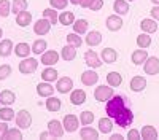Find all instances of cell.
Returning a JSON list of instances; mask_svg holds the SVG:
<instances>
[{"label":"cell","mask_w":159,"mask_h":140,"mask_svg":"<svg viewBox=\"0 0 159 140\" xmlns=\"http://www.w3.org/2000/svg\"><path fill=\"white\" fill-rule=\"evenodd\" d=\"M124 108H126L124 99L121 96H113L111 99H108V104H107V108H105V110H107L110 118H116Z\"/></svg>","instance_id":"6da1fadb"},{"label":"cell","mask_w":159,"mask_h":140,"mask_svg":"<svg viewBox=\"0 0 159 140\" xmlns=\"http://www.w3.org/2000/svg\"><path fill=\"white\" fill-rule=\"evenodd\" d=\"M115 121H116V124H118L119 127H127V126L132 124V121H134V113H132V111L126 107V108L115 118Z\"/></svg>","instance_id":"7a4b0ae2"},{"label":"cell","mask_w":159,"mask_h":140,"mask_svg":"<svg viewBox=\"0 0 159 140\" xmlns=\"http://www.w3.org/2000/svg\"><path fill=\"white\" fill-rule=\"evenodd\" d=\"M16 126H19V129H27V127L32 124V116L27 110H19L16 113Z\"/></svg>","instance_id":"3957f363"},{"label":"cell","mask_w":159,"mask_h":140,"mask_svg":"<svg viewBox=\"0 0 159 140\" xmlns=\"http://www.w3.org/2000/svg\"><path fill=\"white\" fill-rule=\"evenodd\" d=\"M113 94H115L113 93V86L111 88H108V86H99L94 91V97L99 102H107L108 99L113 97Z\"/></svg>","instance_id":"277c9868"},{"label":"cell","mask_w":159,"mask_h":140,"mask_svg":"<svg viewBox=\"0 0 159 140\" xmlns=\"http://www.w3.org/2000/svg\"><path fill=\"white\" fill-rule=\"evenodd\" d=\"M64 124L61 123V121H57V120H51L49 123H48V132H49V135L51 137H54V138H61L62 135H64Z\"/></svg>","instance_id":"5b68a950"},{"label":"cell","mask_w":159,"mask_h":140,"mask_svg":"<svg viewBox=\"0 0 159 140\" xmlns=\"http://www.w3.org/2000/svg\"><path fill=\"white\" fill-rule=\"evenodd\" d=\"M37 67H38V61L37 59H30V57H25L22 62H19V72L21 73H32V72H35L37 70Z\"/></svg>","instance_id":"8992f818"},{"label":"cell","mask_w":159,"mask_h":140,"mask_svg":"<svg viewBox=\"0 0 159 140\" xmlns=\"http://www.w3.org/2000/svg\"><path fill=\"white\" fill-rule=\"evenodd\" d=\"M84 61H86V64H88L91 69H97V67L102 65L100 57L97 56L96 51H92V49H88L86 53H84Z\"/></svg>","instance_id":"52a82bcc"},{"label":"cell","mask_w":159,"mask_h":140,"mask_svg":"<svg viewBox=\"0 0 159 140\" xmlns=\"http://www.w3.org/2000/svg\"><path fill=\"white\" fill-rule=\"evenodd\" d=\"M51 29V21H48V18H43V19H38L35 24H34V32L37 35H46Z\"/></svg>","instance_id":"ba28073f"},{"label":"cell","mask_w":159,"mask_h":140,"mask_svg":"<svg viewBox=\"0 0 159 140\" xmlns=\"http://www.w3.org/2000/svg\"><path fill=\"white\" fill-rule=\"evenodd\" d=\"M143 70L147 75H156L159 73V59L157 57H148L145 61V65H143Z\"/></svg>","instance_id":"9c48e42d"},{"label":"cell","mask_w":159,"mask_h":140,"mask_svg":"<svg viewBox=\"0 0 159 140\" xmlns=\"http://www.w3.org/2000/svg\"><path fill=\"white\" fill-rule=\"evenodd\" d=\"M73 88V81H72V78H69V76H62V78H59L57 80V86H56V89L61 93V94H67V93H70V89Z\"/></svg>","instance_id":"30bf717a"},{"label":"cell","mask_w":159,"mask_h":140,"mask_svg":"<svg viewBox=\"0 0 159 140\" xmlns=\"http://www.w3.org/2000/svg\"><path fill=\"white\" fill-rule=\"evenodd\" d=\"M59 61V54H57V51H45V53L42 54V64L43 65H54V64H57Z\"/></svg>","instance_id":"8fae6325"},{"label":"cell","mask_w":159,"mask_h":140,"mask_svg":"<svg viewBox=\"0 0 159 140\" xmlns=\"http://www.w3.org/2000/svg\"><path fill=\"white\" fill-rule=\"evenodd\" d=\"M123 27V19L119 18V15H111L107 18V29L111 32H116Z\"/></svg>","instance_id":"7c38bea8"},{"label":"cell","mask_w":159,"mask_h":140,"mask_svg":"<svg viewBox=\"0 0 159 140\" xmlns=\"http://www.w3.org/2000/svg\"><path fill=\"white\" fill-rule=\"evenodd\" d=\"M99 81V75L94 72V70H86L83 72L81 75V83L84 86H92V84H96Z\"/></svg>","instance_id":"4fadbf2b"},{"label":"cell","mask_w":159,"mask_h":140,"mask_svg":"<svg viewBox=\"0 0 159 140\" xmlns=\"http://www.w3.org/2000/svg\"><path fill=\"white\" fill-rule=\"evenodd\" d=\"M54 91H56V88H52L49 84V81H43V83H40L37 86V93L42 97H51L52 94H54Z\"/></svg>","instance_id":"5bb4252c"},{"label":"cell","mask_w":159,"mask_h":140,"mask_svg":"<svg viewBox=\"0 0 159 140\" xmlns=\"http://www.w3.org/2000/svg\"><path fill=\"white\" fill-rule=\"evenodd\" d=\"M64 129L67 132H75L78 129V118L75 115H67V116L64 118Z\"/></svg>","instance_id":"9a60e30c"},{"label":"cell","mask_w":159,"mask_h":140,"mask_svg":"<svg viewBox=\"0 0 159 140\" xmlns=\"http://www.w3.org/2000/svg\"><path fill=\"white\" fill-rule=\"evenodd\" d=\"M32 22V15L29 11H21V13H18L16 15V24L18 25H21V27H27V25Z\"/></svg>","instance_id":"2e32d148"},{"label":"cell","mask_w":159,"mask_h":140,"mask_svg":"<svg viewBox=\"0 0 159 140\" xmlns=\"http://www.w3.org/2000/svg\"><path fill=\"white\" fill-rule=\"evenodd\" d=\"M145 88H147V80H145L143 76H134V78L130 80V89L132 91L140 93Z\"/></svg>","instance_id":"e0dca14e"},{"label":"cell","mask_w":159,"mask_h":140,"mask_svg":"<svg viewBox=\"0 0 159 140\" xmlns=\"http://www.w3.org/2000/svg\"><path fill=\"white\" fill-rule=\"evenodd\" d=\"M70 102L73 105H81L86 102V93L83 91V89H75V91L72 93L70 96Z\"/></svg>","instance_id":"ac0fdd59"},{"label":"cell","mask_w":159,"mask_h":140,"mask_svg":"<svg viewBox=\"0 0 159 140\" xmlns=\"http://www.w3.org/2000/svg\"><path fill=\"white\" fill-rule=\"evenodd\" d=\"M116 59H118V53H116L113 48H105V49H102V61H103V62L113 64V62H116Z\"/></svg>","instance_id":"d6986e66"},{"label":"cell","mask_w":159,"mask_h":140,"mask_svg":"<svg viewBox=\"0 0 159 140\" xmlns=\"http://www.w3.org/2000/svg\"><path fill=\"white\" fill-rule=\"evenodd\" d=\"M140 27L143 32L147 34H154L157 30V24H156V19H143L140 22Z\"/></svg>","instance_id":"ffe728a7"},{"label":"cell","mask_w":159,"mask_h":140,"mask_svg":"<svg viewBox=\"0 0 159 140\" xmlns=\"http://www.w3.org/2000/svg\"><path fill=\"white\" fill-rule=\"evenodd\" d=\"M100 42H102V34L97 30H92L86 35V43L89 46H97V45H100Z\"/></svg>","instance_id":"44dd1931"},{"label":"cell","mask_w":159,"mask_h":140,"mask_svg":"<svg viewBox=\"0 0 159 140\" xmlns=\"http://www.w3.org/2000/svg\"><path fill=\"white\" fill-rule=\"evenodd\" d=\"M13 51V42L11 40H2L0 42V56L2 57H8Z\"/></svg>","instance_id":"7402d4cb"},{"label":"cell","mask_w":159,"mask_h":140,"mask_svg":"<svg viewBox=\"0 0 159 140\" xmlns=\"http://www.w3.org/2000/svg\"><path fill=\"white\" fill-rule=\"evenodd\" d=\"M142 138H147V140H154L157 138V131L154 129L153 126H143V129L140 131Z\"/></svg>","instance_id":"603a6c76"},{"label":"cell","mask_w":159,"mask_h":140,"mask_svg":"<svg viewBox=\"0 0 159 140\" xmlns=\"http://www.w3.org/2000/svg\"><path fill=\"white\" fill-rule=\"evenodd\" d=\"M80 135H81V138H86V140H96V138H99V131L88 126V127H83Z\"/></svg>","instance_id":"cb8c5ba5"},{"label":"cell","mask_w":159,"mask_h":140,"mask_svg":"<svg viewBox=\"0 0 159 140\" xmlns=\"http://www.w3.org/2000/svg\"><path fill=\"white\" fill-rule=\"evenodd\" d=\"M30 51H32V48L27 43H18L16 48H15V53H16L18 57H27L30 54Z\"/></svg>","instance_id":"d4e9b609"},{"label":"cell","mask_w":159,"mask_h":140,"mask_svg":"<svg viewBox=\"0 0 159 140\" xmlns=\"http://www.w3.org/2000/svg\"><path fill=\"white\" fill-rule=\"evenodd\" d=\"M76 57V48L72 45H67L62 48V59L64 61H73Z\"/></svg>","instance_id":"484cf974"},{"label":"cell","mask_w":159,"mask_h":140,"mask_svg":"<svg viewBox=\"0 0 159 140\" xmlns=\"http://www.w3.org/2000/svg\"><path fill=\"white\" fill-rule=\"evenodd\" d=\"M147 59H148V54L145 49H137V51H134V54H132V62H134L135 65H140V64H143Z\"/></svg>","instance_id":"4316f807"},{"label":"cell","mask_w":159,"mask_h":140,"mask_svg":"<svg viewBox=\"0 0 159 140\" xmlns=\"http://www.w3.org/2000/svg\"><path fill=\"white\" fill-rule=\"evenodd\" d=\"M15 100H16V96L13 91H2L0 93V102H2L3 105H11V104H15Z\"/></svg>","instance_id":"83f0119b"},{"label":"cell","mask_w":159,"mask_h":140,"mask_svg":"<svg viewBox=\"0 0 159 140\" xmlns=\"http://www.w3.org/2000/svg\"><path fill=\"white\" fill-rule=\"evenodd\" d=\"M42 78H43V81H56L57 80V70L56 69H52V67H48V69H45L43 72H42Z\"/></svg>","instance_id":"f1b7e54d"},{"label":"cell","mask_w":159,"mask_h":140,"mask_svg":"<svg viewBox=\"0 0 159 140\" xmlns=\"http://www.w3.org/2000/svg\"><path fill=\"white\" fill-rule=\"evenodd\" d=\"M113 10H115L116 15H126L129 11V5H127L126 0H116L113 3Z\"/></svg>","instance_id":"f546056e"},{"label":"cell","mask_w":159,"mask_h":140,"mask_svg":"<svg viewBox=\"0 0 159 140\" xmlns=\"http://www.w3.org/2000/svg\"><path fill=\"white\" fill-rule=\"evenodd\" d=\"M59 22L62 25H70V24L75 22V15L72 11H64V13L59 15Z\"/></svg>","instance_id":"4dcf8cb0"},{"label":"cell","mask_w":159,"mask_h":140,"mask_svg":"<svg viewBox=\"0 0 159 140\" xmlns=\"http://www.w3.org/2000/svg\"><path fill=\"white\" fill-rule=\"evenodd\" d=\"M107 81H108L110 86L116 88V86H119L123 83V76H121V73H118V72H111V73L107 75Z\"/></svg>","instance_id":"1f68e13d"},{"label":"cell","mask_w":159,"mask_h":140,"mask_svg":"<svg viewBox=\"0 0 159 140\" xmlns=\"http://www.w3.org/2000/svg\"><path fill=\"white\" fill-rule=\"evenodd\" d=\"M111 129H113V124L108 118H100L99 120V132L108 134V132H111Z\"/></svg>","instance_id":"d6a6232c"},{"label":"cell","mask_w":159,"mask_h":140,"mask_svg":"<svg viewBox=\"0 0 159 140\" xmlns=\"http://www.w3.org/2000/svg\"><path fill=\"white\" fill-rule=\"evenodd\" d=\"M15 116H16L15 111H13L8 105H3V108H0V120L2 121H11Z\"/></svg>","instance_id":"836d02e7"},{"label":"cell","mask_w":159,"mask_h":140,"mask_svg":"<svg viewBox=\"0 0 159 140\" xmlns=\"http://www.w3.org/2000/svg\"><path fill=\"white\" fill-rule=\"evenodd\" d=\"M25 8H27V0H13V5H11V13H15V15H18V13L24 11Z\"/></svg>","instance_id":"e575fe53"},{"label":"cell","mask_w":159,"mask_h":140,"mask_svg":"<svg viewBox=\"0 0 159 140\" xmlns=\"http://www.w3.org/2000/svg\"><path fill=\"white\" fill-rule=\"evenodd\" d=\"M46 110L48 111H59L61 110V100L57 97H49L46 100Z\"/></svg>","instance_id":"d590c367"},{"label":"cell","mask_w":159,"mask_h":140,"mask_svg":"<svg viewBox=\"0 0 159 140\" xmlns=\"http://www.w3.org/2000/svg\"><path fill=\"white\" fill-rule=\"evenodd\" d=\"M43 18H48L49 21H51V24H57V21H59V16H57V11H56V8H46L45 11H43Z\"/></svg>","instance_id":"8d00e7d4"},{"label":"cell","mask_w":159,"mask_h":140,"mask_svg":"<svg viewBox=\"0 0 159 140\" xmlns=\"http://www.w3.org/2000/svg\"><path fill=\"white\" fill-rule=\"evenodd\" d=\"M137 45H139L140 48H148V46L151 45V37H150V34H147V32L140 34V35L137 37Z\"/></svg>","instance_id":"74e56055"},{"label":"cell","mask_w":159,"mask_h":140,"mask_svg":"<svg viewBox=\"0 0 159 140\" xmlns=\"http://www.w3.org/2000/svg\"><path fill=\"white\" fill-rule=\"evenodd\" d=\"M72 25H73V30H75L76 34H84V32L88 30V25H89V24H88L86 19H78V21H75Z\"/></svg>","instance_id":"f35d334b"},{"label":"cell","mask_w":159,"mask_h":140,"mask_svg":"<svg viewBox=\"0 0 159 140\" xmlns=\"http://www.w3.org/2000/svg\"><path fill=\"white\" fill-rule=\"evenodd\" d=\"M67 43L69 45H72V46H75V48H80L81 46V43H83V40H81V37H80V34H69L67 35Z\"/></svg>","instance_id":"ab89813d"},{"label":"cell","mask_w":159,"mask_h":140,"mask_svg":"<svg viewBox=\"0 0 159 140\" xmlns=\"http://www.w3.org/2000/svg\"><path fill=\"white\" fill-rule=\"evenodd\" d=\"M46 42L45 40H37V42H34V45H32V51H34V54H43V51L46 49Z\"/></svg>","instance_id":"60d3db41"},{"label":"cell","mask_w":159,"mask_h":140,"mask_svg":"<svg viewBox=\"0 0 159 140\" xmlns=\"http://www.w3.org/2000/svg\"><path fill=\"white\" fill-rule=\"evenodd\" d=\"M11 13V5L8 0H0V16L2 18H7Z\"/></svg>","instance_id":"b9f144b4"},{"label":"cell","mask_w":159,"mask_h":140,"mask_svg":"<svg viewBox=\"0 0 159 140\" xmlns=\"http://www.w3.org/2000/svg\"><path fill=\"white\" fill-rule=\"evenodd\" d=\"M80 121L83 123V126L91 124L92 121H94V113L92 111H83L81 115H80Z\"/></svg>","instance_id":"7bdbcfd3"},{"label":"cell","mask_w":159,"mask_h":140,"mask_svg":"<svg viewBox=\"0 0 159 140\" xmlns=\"http://www.w3.org/2000/svg\"><path fill=\"white\" fill-rule=\"evenodd\" d=\"M5 138H8V140H19V138H22V134H21L19 129H8V132L5 134Z\"/></svg>","instance_id":"ee69618b"},{"label":"cell","mask_w":159,"mask_h":140,"mask_svg":"<svg viewBox=\"0 0 159 140\" xmlns=\"http://www.w3.org/2000/svg\"><path fill=\"white\" fill-rule=\"evenodd\" d=\"M67 3H69V0H49V5L56 10H64L67 7Z\"/></svg>","instance_id":"f6af8a7d"},{"label":"cell","mask_w":159,"mask_h":140,"mask_svg":"<svg viewBox=\"0 0 159 140\" xmlns=\"http://www.w3.org/2000/svg\"><path fill=\"white\" fill-rule=\"evenodd\" d=\"M11 75V67L10 65H0V80H5V78H8V76Z\"/></svg>","instance_id":"bcb514c9"},{"label":"cell","mask_w":159,"mask_h":140,"mask_svg":"<svg viewBox=\"0 0 159 140\" xmlns=\"http://www.w3.org/2000/svg\"><path fill=\"white\" fill-rule=\"evenodd\" d=\"M102 7H103V0H94L89 8H91V11H99V10H102Z\"/></svg>","instance_id":"7dc6e473"},{"label":"cell","mask_w":159,"mask_h":140,"mask_svg":"<svg viewBox=\"0 0 159 140\" xmlns=\"http://www.w3.org/2000/svg\"><path fill=\"white\" fill-rule=\"evenodd\" d=\"M127 138H130V140H139V138H142V134H140L137 129H130L129 134H127Z\"/></svg>","instance_id":"c3c4849f"},{"label":"cell","mask_w":159,"mask_h":140,"mask_svg":"<svg viewBox=\"0 0 159 140\" xmlns=\"http://www.w3.org/2000/svg\"><path fill=\"white\" fill-rule=\"evenodd\" d=\"M8 123V121H7ZM7 123L3 121V123H0V138H5V134L8 132V126H7Z\"/></svg>","instance_id":"681fc988"},{"label":"cell","mask_w":159,"mask_h":140,"mask_svg":"<svg viewBox=\"0 0 159 140\" xmlns=\"http://www.w3.org/2000/svg\"><path fill=\"white\" fill-rule=\"evenodd\" d=\"M151 16H153V19H156V21H159V5H154L153 8H151Z\"/></svg>","instance_id":"f907efd6"},{"label":"cell","mask_w":159,"mask_h":140,"mask_svg":"<svg viewBox=\"0 0 159 140\" xmlns=\"http://www.w3.org/2000/svg\"><path fill=\"white\" fill-rule=\"evenodd\" d=\"M92 2H94V0H81V2H80V5H81L83 8H89Z\"/></svg>","instance_id":"816d5d0a"},{"label":"cell","mask_w":159,"mask_h":140,"mask_svg":"<svg viewBox=\"0 0 159 140\" xmlns=\"http://www.w3.org/2000/svg\"><path fill=\"white\" fill-rule=\"evenodd\" d=\"M48 137H49V132H42V134H40V138H43V140L48 138Z\"/></svg>","instance_id":"f5cc1de1"},{"label":"cell","mask_w":159,"mask_h":140,"mask_svg":"<svg viewBox=\"0 0 159 140\" xmlns=\"http://www.w3.org/2000/svg\"><path fill=\"white\" fill-rule=\"evenodd\" d=\"M121 138H123V137L119 135V134H113V135H111V140H121Z\"/></svg>","instance_id":"db71d44e"},{"label":"cell","mask_w":159,"mask_h":140,"mask_svg":"<svg viewBox=\"0 0 159 140\" xmlns=\"http://www.w3.org/2000/svg\"><path fill=\"white\" fill-rule=\"evenodd\" d=\"M80 2H81V0H70L72 5H80Z\"/></svg>","instance_id":"11a10c76"},{"label":"cell","mask_w":159,"mask_h":140,"mask_svg":"<svg viewBox=\"0 0 159 140\" xmlns=\"http://www.w3.org/2000/svg\"><path fill=\"white\" fill-rule=\"evenodd\" d=\"M151 2H153L154 5H159V0H151Z\"/></svg>","instance_id":"9f6ffc18"},{"label":"cell","mask_w":159,"mask_h":140,"mask_svg":"<svg viewBox=\"0 0 159 140\" xmlns=\"http://www.w3.org/2000/svg\"><path fill=\"white\" fill-rule=\"evenodd\" d=\"M2 34H3V32H2V29H0V38H2Z\"/></svg>","instance_id":"6f0895ef"},{"label":"cell","mask_w":159,"mask_h":140,"mask_svg":"<svg viewBox=\"0 0 159 140\" xmlns=\"http://www.w3.org/2000/svg\"><path fill=\"white\" fill-rule=\"evenodd\" d=\"M129 2H134V0H129Z\"/></svg>","instance_id":"680465c9"}]
</instances>
